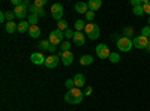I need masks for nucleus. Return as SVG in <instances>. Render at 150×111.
<instances>
[{
    "instance_id": "nucleus-1",
    "label": "nucleus",
    "mask_w": 150,
    "mask_h": 111,
    "mask_svg": "<svg viewBox=\"0 0 150 111\" xmlns=\"http://www.w3.org/2000/svg\"><path fill=\"white\" fill-rule=\"evenodd\" d=\"M84 99V93L81 92V89L78 87H74L72 90H68L66 95H65V101L68 104H72V105H77V104H81Z\"/></svg>"
},
{
    "instance_id": "nucleus-2",
    "label": "nucleus",
    "mask_w": 150,
    "mask_h": 111,
    "mask_svg": "<svg viewBox=\"0 0 150 111\" xmlns=\"http://www.w3.org/2000/svg\"><path fill=\"white\" fill-rule=\"evenodd\" d=\"M84 35H86L89 39L96 41V39L99 38V35H101V29H99L98 24H95V23H89V24H86Z\"/></svg>"
},
{
    "instance_id": "nucleus-3",
    "label": "nucleus",
    "mask_w": 150,
    "mask_h": 111,
    "mask_svg": "<svg viewBox=\"0 0 150 111\" xmlns=\"http://www.w3.org/2000/svg\"><path fill=\"white\" fill-rule=\"evenodd\" d=\"M132 47H134L132 39L126 38V36H122V38L117 39V48L120 51H123V53H128L129 50H132Z\"/></svg>"
},
{
    "instance_id": "nucleus-4",
    "label": "nucleus",
    "mask_w": 150,
    "mask_h": 111,
    "mask_svg": "<svg viewBox=\"0 0 150 111\" xmlns=\"http://www.w3.org/2000/svg\"><path fill=\"white\" fill-rule=\"evenodd\" d=\"M63 39H65V33L60 32V30H53L51 33H50V36H48V41L51 42L53 45H56V47L63 44Z\"/></svg>"
},
{
    "instance_id": "nucleus-5",
    "label": "nucleus",
    "mask_w": 150,
    "mask_h": 111,
    "mask_svg": "<svg viewBox=\"0 0 150 111\" xmlns=\"http://www.w3.org/2000/svg\"><path fill=\"white\" fill-rule=\"evenodd\" d=\"M51 17L57 21L63 20V6H62L60 3H54L51 5Z\"/></svg>"
},
{
    "instance_id": "nucleus-6",
    "label": "nucleus",
    "mask_w": 150,
    "mask_h": 111,
    "mask_svg": "<svg viewBox=\"0 0 150 111\" xmlns=\"http://www.w3.org/2000/svg\"><path fill=\"white\" fill-rule=\"evenodd\" d=\"M57 56L62 59V63L65 66H71L74 63V54L71 51H59Z\"/></svg>"
},
{
    "instance_id": "nucleus-7",
    "label": "nucleus",
    "mask_w": 150,
    "mask_h": 111,
    "mask_svg": "<svg viewBox=\"0 0 150 111\" xmlns=\"http://www.w3.org/2000/svg\"><path fill=\"white\" fill-rule=\"evenodd\" d=\"M132 42H134V47H135V48H138V50H146L147 44H149V38L140 35V36H135Z\"/></svg>"
},
{
    "instance_id": "nucleus-8",
    "label": "nucleus",
    "mask_w": 150,
    "mask_h": 111,
    "mask_svg": "<svg viewBox=\"0 0 150 111\" xmlns=\"http://www.w3.org/2000/svg\"><path fill=\"white\" fill-rule=\"evenodd\" d=\"M110 54H111V51H110V48L105 45V44H99L98 47H96V56L99 57V59H110Z\"/></svg>"
},
{
    "instance_id": "nucleus-9",
    "label": "nucleus",
    "mask_w": 150,
    "mask_h": 111,
    "mask_svg": "<svg viewBox=\"0 0 150 111\" xmlns=\"http://www.w3.org/2000/svg\"><path fill=\"white\" fill-rule=\"evenodd\" d=\"M14 14H15V17H17V18H20V20L23 21L26 17H29V8H26L24 5L17 6V8L14 9Z\"/></svg>"
},
{
    "instance_id": "nucleus-10",
    "label": "nucleus",
    "mask_w": 150,
    "mask_h": 111,
    "mask_svg": "<svg viewBox=\"0 0 150 111\" xmlns=\"http://www.w3.org/2000/svg\"><path fill=\"white\" fill-rule=\"evenodd\" d=\"M59 56L57 54H51V56H48L47 57V60H45V66L48 68V69H54V68H57V65H59Z\"/></svg>"
},
{
    "instance_id": "nucleus-11",
    "label": "nucleus",
    "mask_w": 150,
    "mask_h": 111,
    "mask_svg": "<svg viewBox=\"0 0 150 111\" xmlns=\"http://www.w3.org/2000/svg\"><path fill=\"white\" fill-rule=\"evenodd\" d=\"M38 48H41V50H47V51H50V53H56V51H57V47H56V45H53L48 39L41 41L39 44H38Z\"/></svg>"
},
{
    "instance_id": "nucleus-12",
    "label": "nucleus",
    "mask_w": 150,
    "mask_h": 111,
    "mask_svg": "<svg viewBox=\"0 0 150 111\" xmlns=\"http://www.w3.org/2000/svg\"><path fill=\"white\" fill-rule=\"evenodd\" d=\"M30 60H32V63H33V65L41 66V65H45L47 57H44L42 53H33V54L30 56Z\"/></svg>"
},
{
    "instance_id": "nucleus-13",
    "label": "nucleus",
    "mask_w": 150,
    "mask_h": 111,
    "mask_svg": "<svg viewBox=\"0 0 150 111\" xmlns=\"http://www.w3.org/2000/svg\"><path fill=\"white\" fill-rule=\"evenodd\" d=\"M86 38H87V36L83 32H77V33L74 35V39L72 41H74V44L77 45V47H83L86 44Z\"/></svg>"
},
{
    "instance_id": "nucleus-14",
    "label": "nucleus",
    "mask_w": 150,
    "mask_h": 111,
    "mask_svg": "<svg viewBox=\"0 0 150 111\" xmlns=\"http://www.w3.org/2000/svg\"><path fill=\"white\" fill-rule=\"evenodd\" d=\"M72 80L75 83V87H78V89L86 87V77L83 75V74H77V75H75Z\"/></svg>"
},
{
    "instance_id": "nucleus-15",
    "label": "nucleus",
    "mask_w": 150,
    "mask_h": 111,
    "mask_svg": "<svg viewBox=\"0 0 150 111\" xmlns=\"http://www.w3.org/2000/svg\"><path fill=\"white\" fill-rule=\"evenodd\" d=\"M29 14H35V15H38L39 18H42V17H45V9L44 8H38V6H35L32 3L30 8H29Z\"/></svg>"
},
{
    "instance_id": "nucleus-16",
    "label": "nucleus",
    "mask_w": 150,
    "mask_h": 111,
    "mask_svg": "<svg viewBox=\"0 0 150 111\" xmlns=\"http://www.w3.org/2000/svg\"><path fill=\"white\" fill-rule=\"evenodd\" d=\"M5 30H6L9 35L15 33V32H18V24L14 23V21H8V23L5 24Z\"/></svg>"
},
{
    "instance_id": "nucleus-17",
    "label": "nucleus",
    "mask_w": 150,
    "mask_h": 111,
    "mask_svg": "<svg viewBox=\"0 0 150 111\" xmlns=\"http://www.w3.org/2000/svg\"><path fill=\"white\" fill-rule=\"evenodd\" d=\"M75 11L78 12V14H87L89 12V6H87V3H84V2H78L77 5H75Z\"/></svg>"
},
{
    "instance_id": "nucleus-18",
    "label": "nucleus",
    "mask_w": 150,
    "mask_h": 111,
    "mask_svg": "<svg viewBox=\"0 0 150 111\" xmlns=\"http://www.w3.org/2000/svg\"><path fill=\"white\" fill-rule=\"evenodd\" d=\"M80 65H81V66H90V65H93V57L89 56V54L81 56V57H80Z\"/></svg>"
},
{
    "instance_id": "nucleus-19",
    "label": "nucleus",
    "mask_w": 150,
    "mask_h": 111,
    "mask_svg": "<svg viewBox=\"0 0 150 111\" xmlns=\"http://www.w3.org/2000/svg\"><path fill=\"white\" fill-rule=\"evenodd\" d=\"M29 30H30V24H29V21H27V20H23V21H20V23H18V32H20V33L29 32Z\"/></svg>"
},
{
    "instance_id": "nucleus-20",
    "label": "nucleus",
    "mask_w": 150,
    "mask_h": 111,
    "mask_svg": "<svg viewBox=\"0 0 150 111\" xmlns=\"http://www.w3.org/2000/svg\"><path fill=\"white\" fill-rule=\"evenodd\" d=\"M87 6H89V11H98L99 8H101L102 6V2H101V0H90V2L89 3H87Z\"/></svg>"
},
{
    "instance_id": "nucleus-21",
    "label": "nucleus",
    "mask_w": 150,
    "mask_h": 111,
    "mask_svg": "<svg viewBox=\"0 0 150 111\" xmlns=\"http://www.w3.org/2000/svg\"><path fill=\"white\" fill-rule=\"evenodd\" d=\"M29 35L32 36V38H39L41 36V27L39 26H30V30H29Z\"/></svg>"
},
{
    "instance_id": "nucleus-22",
    "label": "nucleus",
    "mask_w": 150,
    "mask_h": 111,
    "mask_svg": "<svg viewBox=\"0 0 150 111\" xmlns=\"http://www.w3.org/2000/svg\"><path fill=\"white\" fill-rule=\"evenodd\" d=\"M68 29H69V24H68L65 20L57 21V30H60V32H66Z\"/></svg>"
},
{
    "instance_id": "nucleus-23",
    "label": "nucleus",
    "mask_w": 150,
    "mask_h": 111,
    "mask_svg": "<svg viewBox=\"0 0 150 111\" xmlns=\"http://www.w3.org/2000/svg\"><path fill=\"white\" fill-rule=\"evenodd\" d=\"M38 20H39V17L35 15V14H29V17H27V21H29L30 26H36V24H38Z\"/></svg>"
},
{
    "instance_id": "nucleus-24",
    "label": "nucleus",
    "mask_w": 150,
    "mask_h": 111,
    "mask_svg": "<svg viewBox=\"0 0 150 111\" xmlns=\"http://www.w3.org/2000/svg\"><path fill=\"white\" fill-rule=\"evenodd\" d=\"M132 12H134V15H137V17H141V15H144L143 5H141V6H134V8H132Z\"/></svg>"
},
{
    "instance_id": "nucleus-25",
    "label": "nucleus",
    "mask_w": 150,
    "mask_h": 111,
    "mask_svg": "<svg viewBox=\"0 0 150 111\" xmlns=\"http://www.w3.org/2000/svg\"><path fill=\"white\" fill-rule=\"evenodd\" d=\"M75 29H77V32H83L86 29V23L83 20H77L75 21Z\"/></svg>"
},
{
    "instance_id": "nucleus-26",
    "label": "nucleus",
    "mask_w": 150,
    "mask_h": 111,
    "mask_svg": "<svg viewBox=\"0 0 150 111\" xmlns=\"http://www.w3.org/2000/svg\"><path fill=\"white\" fill-rule=\"evenodd\" d=\"M143 9H144V14H147L150 17V2L149 0H143Z\"/></svg>"
},
{
    "instance_id": "nucleus-27",
    "label": "nucleus",
    "mask_w": 150,
    "mask_h": 111,
    "mask_svg": "<svg viewBox=\"0 0 150 111\" xmlns=\"http://www.w3.org/2000/svg\"><path fill=\"white\" fill-rule=\"evenodd\" d=\"M60 51H71V42L69 41H63V44L60 45Z\"/></svg>"
},
{
    "instance_id": "nucleus-28",
    "label": "nucleus",
    "mask_w": 150,
    "mask_h": 111,
    "mask_svg": "<svg viewBox=\"0 0 150 111\" xmlns=\"http://www.w3.org/2000/svg\"><path fill=\"white\" fill-rule=\"evenodd\" d=\"M110 62H111V63H119V62H120V56L117 53H111L110 54Z\"/></svg>"
},
{
    "instance_id": "nucleus-29",
    "label": "nucleus",
    "mask_w": 150,
    "mask_h": 111,
    "mask_svg": "<svg viewBox=\"0 0 150 111\" xmlns=\"http://www.w3.org/2000/svg\"><path fill=\"white\" fill-rule=\"evenodd\" d=\"M65 86H66V89H68V90H72V89L75 87V83H74L72 78H68V80L65 81Z\"/></svg>"
},
{
    "instance_id": "nucleus-30",
    "label": "nucleus",
    "mask_w": 150,
    "mask_h": 111,
    "mask_svg": "<svg viewBox=\"0 0 150 111\" xmlns=\"http://www.w3.org/2000/svg\"><path fill=\"white\" fill-rule=\"evenodd\" d=\"M86 20L89 21V23H93V20H95V12H93V11L87 12V14H86Z\"/></svg>"
},
{
    "instance_id": "nucleus-31",
    "label": "nucleus",
    "mask_w": 150,
    "mask_h": 111,
    "mask_svg": "<svg viewBox=\"0 0 150 111\" xmlns=\"http://www.w3.org/2000/svg\"><path fill=\"white\" fill-rule=\"evenodd\" d=\"M63 33H65V38H66L68 41H69V39H74V35H75V33H74V30H72V29H68V30H66V32H63Z\"/></svg>"
},
{
    "instance_id": "nucleus-32",
    "label": "nucleus",
    "mask_w": 150,
    "mask_h": 111,
    "mask_svg": "<svg viewBox=\"0 0 150 111\" xmlns=\"http://www.w3.org/2000/svg\"><path fill=\"white\" fill-rule=\"evenodd\" d=\"M33 5H35V6H38V8H44V6L47 5V0H35Z\"/></svg>"
},
{
    "instance_id": "nucleus-33",
    "label": "nucleus",
    "mask_w": 150,
    "mask_h": 111,
    "mask_svg": "<svg viewBox=\"0 0 150 111\" xmlns=\"http://www.w3.org/2000/svg\"><path fill=\"white\" fill-rule=\"evenodd\" d=\"M5 15H6V23L8 21H14V18H15L14 11H12V12H5Z\"/></svg>"
},
{
    "instance_id": "nucleus-34",
    "label": "nucleus",
    "mask_w": 150,
    "mask_h": 111,
    "mask_svg": "<svg viewBox=\"0 0 150 111\" xmlns=\"http://www.w3.org/2000/svg\"><path fill=\"white\" fill-rule=\"evenodd\" d=\"M141 35H143V36H146V38H150V26H146V27H143V30H141Z\"/></svg>"
},
{
    "instance_id": "nucleus-35",
    "label": "nucleus",
    "mask_w": 150,
    "mask_h": 111,
    "mask_svg": "<svg viewBox=\"0 0 150 111\" xmlns=\"http://www.w3.org/2000/svg\"><path fill=\"white\" fill-rule=\"evenodd\" d=\"M11 3L14 5L15 8H17V6H21V5H23V2H21V0H11Z\"/></svg>"
},
{
    "instance_id": "nucleus-36",
    "label": "nucleus",
    "mask_w": 150,
    "mask_h": 111,
    "mask_svg": "<svg viewBox=\"0 0 150 111\" xmlns=\"http://www.w3.org/2000/svg\"><path fill=\"white\" fill-rule=\"evenodd\" d=\"M92 93V87H90V86H87V87L84 89V95H90Z\"/></svg>"
},
{
    "instance_id": "nucleus-37",
    "label": "nucleus",
    "mask_w": 150,
    "mask_h": 111,
    "mask_svg": "<svg viewBox=\"0 0 150 111\" xmlns=\"http://www.w3.org/2000/svg\"><path fill=\"white\" fill-rule=\"evenodd\" d=\"M5 20H6V15H5V12H2V14H0V21L5 23Z\"/></svg>"
},
{
    "instance_id": "nucleus-38",
    "label": "nucleus",
    "mask_w": 150,
    "mask_h": 111,
    "mask_svg": "<svg viewBox=\"0 0 150 111\" xmlns=\"http://www.w3.org/2000/svg\"><path fill=\"white\" fill-rule=\"evenodd\" d=\"M146 51L150 53V38H149V44H147V48H146Z\"/></svg>"
},
{
    "instance_id": "nucleus-39",
    "label": "nucleus",
    "mask_w": 150,
    "mask_h": 111,
    "mask_svg": "<svg viewBox=\"0 0 150 111\" xmlns=\"http://www.w3.org/2000/svg\"><path fill=\"white\" fill-rule=\"evenodd\" d=\"M149 26H150V17H149Z\"/></svg>"
}]
</instances>
